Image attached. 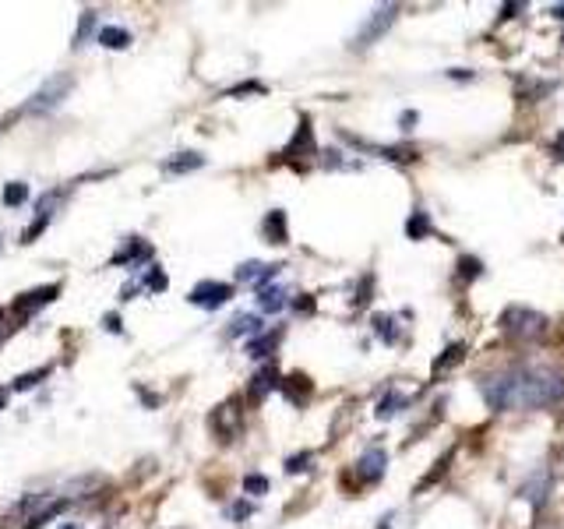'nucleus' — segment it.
I'll use <instances>...</instances> for the list:
<instances>
[{
    "label": "nucleus",
    "mask_w": 564,
    "mask_h": 529,
    "mask_svg": "<svg viewBox=\"0 0 564 529\" xmlns=\"http://www.w3.org/2000/svg\"><path fill=\"white\" fill-rule=\"evenodd\" d=\"M403 409H405V396L403 392H396V388H388V392L381 396V403H378L374 413H378L381 420H392V416H396V413H403Z\"/></svg>",
    "instance_id": "20"
},
{
    "label": "nucleus",
    "mask_w": 564,
    "mask_h": 529,
    "mask_svg": "<svg viewBox=\"0 0 564 529\" xmlns=\"http://www.w3.org/2000/svg\"><path fill=\"white\" fill-rule=\"evenodd\" d=\"M243 494H250V497L268 494V480H265L261 473H247V477H243Z\"/></svg>",
    "instance_id": "29"
},
{
    "label": "nucleus",
    "mask_w": 564,
    "mask_h": 529,
    "mask_svg": "<svg viewBox=\"0 0 564 529\" xmlns=\"http://www.w3.org/2000/svg\"><path fill=\"white\" fill-rule=\"evenodd\" d=\"M202 166H205V156H198V152H177V156H169V160L162 163V173L180 177V173H195V169H202Z\"/></svg>",
    "instance_id": "14"
},
{
    "label": "nucleus",
    "mask_w": 564,
    "mask_h": 529,
    "mask_svg": "<svg viewBox=\"0 0 564 529\" xmlns=\"http://www.w3.org/2000/svg\"><path fill=\"white\" fill-rule=\"evenodd\" d=\"M71 88H75V78H71V75H57V78H50L42 88L32 92V99L22 106V114H50V110H57V106L68 99Z\"/></svg>",
    "instance_id": "3"
},
{
    "label": "nucleus",
    "mask_w": 564,
    "mask_h": 529,
    "mask_svg": "<svg viewBox=\"0 0 564 529\" xmlns=\"http://www.w3.org/2000/svg\"><path fill=\"white\" fill-rule=\"evenodd\" d=\"M311 459H314L311 451H304V455H293V459H286V473H304V470H311V466H307Z\"/></svg>",
    "instance_id": "32"
},
{
    "label": "nucleus",
    "mask_w": 564,
    "mask_h": 529,
    "mask_svg": "<svg viewBox=\"0 0 564 529\" xmlns=\"http://www.w3.org/2000/svg\"><path fill=\"white\" fill-rule=\"evenodd\" d=\"M60 529H81V526H75V523H64Z\"/></svg>",
    "instance_id": "41"
},
{
    "label": "nucleus",
    "mask_w": 564,
    "mask_h": 529,
    "mask_svg": "<svg viewBox=\"0 0 564 529\" xmlns=\"http://www.w3.org/2000/svg\"><path fill=\"white\" fill-rule=\"evenodd\" d=\"M265 325H261V318L258 315H237L233 322H230V335L237 339V335H261Z\"/></svg>",
    "instance_id": "21"
},
{
    "label": "nucleus",
    "mask_w": 564,
    "mask_h": 529,
    "mask_svg": "<svg viewBox=\"0 0 564 529\" xmlns=\"http://www.w3.org/2000/svg\"><path fill=\"white\" fill-rule=\"evenodd\" d=\"M149 258H152V244H149V241H141V237H127V241H121V247L114 251L110 265H121V269H138V265H145Z\"/></svg>",
    "instance_id": "7"
},
{
    "label": "nucleus",
    "mask_w": 564,
    "mask_h": 529,
    "mask_svg": "<svg viewBox=\"0 0 564 529\" xmlns=\"http://www.w3.org/2000/svg\"><path fill=\"white\" fill-rule=\"evenodd\" d=\"M261 233L268 237V244H286V241H289V230H286V212H282V208H276V212H268V215H265Z\"/></svg>",
    "instance_id": "16"
},
{
    "label": "nucleus",
    "mask_w": 564,
    "mask_h": 529,
    "mask_svg": "<svg viewBox=\"0 0 564 529\" xmlns=\"http://www.w3.org/2000/svg\"><path fill=\"white\" fill-rule=\"evenodd\" d=\"M96 25H99V14H96V11H81L78 32H75V46H85V40L96 32Z\"/></svg>",
    "instance_id": "27"
},
{
    "label": "nucleus",
    "mask_w": 564,
    "mask_h": 529,
    "mask_svg": "<svg viewBox=\"0 0 564 529\" xmlns=\"http://www.w3.org/2000/svg\"><path fill=\"white\" fill-rule=\"evenodd\" d=\"M296 152H307V156H318V145H314V131H311V121H307V117L300 121V131H296V138L289 141V149H286V156H289V160H296Z\"/></svg>",
    "instance_id": "15"
},
{
    "label": "nucleus",
    "mask_w": 564,
    "mask_h": 529,
    "mask_svg": "<svg viewBox=\"0 0 564 529\" xmlns=\"http://www.w3.org/2000/svg\"><path fill=\"white\" fill-rule=\"evenodd\" d=\"M462 353H466V346H462V342H451L441 357L434 360V374H441V370H448V367H455L459 360H462Z\"/></svg>",
    "instance_id": "26"
},
{
    "label": "nucleus",
    "mask_w": 564,
    "mask_h": 529,
    "mask_svg": "<svg viewBox=\"0 0 564 529\" xmlns=\"http://www.w3.org/2000/svg\"><path fill=\"white\" fill-rule=\"evenodd\" d=\"M103 325H106V332H123V322L117 318V315H106V318H103Z\"/></svg>",
    "instance_id": "36"
},
{
    "label": "nucleus",
    "mask_w": 564,
    "mask_h": 529,
    "mask_svg": "<svg viewBox=\"0 0 564 529\" xmlns=\"http://www.w3.org/2000/svg\"><path fill=\"white\" fill-rule=\"evenodd\" d=\"M57 293H60V286L57 283L40 286V289H29V293H22V296L14 300V311H18V315H32V311H40V307H46V304H53Z\"/></svg>",
    "instance_id": "10"
},
{
    "label": "nucleus",
    "mask_w": 564,
    "mask_h": 529,
    "mask_svg": "<svg viewBox=\"0 0 564 529\" xmlns=\"http://www.w3.org/2000/svg\"><path fill=\"white\" fill-rule=\"evenodd\" d=\"M374 335L385 339L388 346L399 342V325H396V318H392V315H378V318H374Z\"/></svg>",
    "instance_id": "24"
},
{
    "label": "nucleus",
    "mask_w": 564,
    "mask_h": 529,
    "mask_svg": "<svg viewBox=\"0 0 564 529\" xmlns=\"http://www.w3.org/2000/svg\"><path fill=\"white\" fill-rule=\"evenodd\" d=\"M208 424H212V431L219 434V442H233L237 431H241V409H237V403H223V406H215L212 409V416H208Z\"/></svg>",
    "instance_id": "8"
},
{
    "label": "nucleus",
    "mask_w": 564,
    "mask_h": 529,
    "mask_svg": "<svg viewBox=\"0 0 564 529\" xmlns=\"http://www.w3.org/2000/svg\"><path fill=\"white\" fill-rule=\"evenodd\" d=\"M409 123H416V114H403V131H409Z\"/></svg>",
    "instance_id": "38"
},
{
    "label": "nucleus",
    "mask_w": 564,
    "mask_h": 529,
    "mask_svg": "<svg viewBox=\"0 0 564 529\" xmlns=\"http://www.w3.org/2000/svg\"><path fill=\"white\" fill-rule=\"evenodd\" d=\"M279 385H282L279 370H276L272 364H265L258 374H254V378H250V399H254V403H261V399H265L272 388H279Z\"/></svg>",
    "instance_id": "13"
},
{
    "label": "nucleus",
    "mask_w": 564,
    "mask_h": 529,
    "mask_svg": "<svg viewBox=\"0 0 564 529\" xmlns=\"http://www.w3.org/2000/svg\"><path fill=\"white\" fill-rule=\"evenodd\" d=\"M286 289L282 286H265V289H258V311H265V315H279L282 307H286Z\"/></svg>",
    "instance_id": "18"
},
{
    "label": "nucleus",
    "mask_w": 564,
    "mask_h": 529,
    "mask_svg": "<svg viewBox=\"0 0 564 529\" xmlns=\"http://www.w3.org/2000/svg\"><path fill=\"white\" fill-rule=\"evenodd\" d=\"M385 470H388L385 448H367L360 455V462H357V477H360L363 484H378L385 477Z\"/></svg>",
    "instance_id": "9"
},
{
    "label": "nucleus",
    "mask_w": 564,
    "mask_h": 529,
    "mask_svg": "<svg viewBox=\"0 0 564 529\" xmlns=\"http://www.w3.org/2000/svg\"><path fill=\"white\" fill-rule=\"evenodd\" d=\"M547 494H550V473H547V470H536L523 484V497L532 508H540V505L547 501Z\"/></svg>",
    "instance_id": "12"
},
{
    "label": "nucleus",
    "mask_w": 564,
    "mask_h": 529,
    "mask_svg": "<svg viewBox=\"0 0 564 529\" xmlns=\"http://www.w3.org/2000/svg\"><path fill=\"white\" fill-rule=\"evenodd\" d=\"M480 396L490 409H543L564 399V374L547 367H508L487 374Z\"/></svg>",
    "instance_id": "1"
},
{
    "label": "nucleus",
    "mask_w": 564,
    "mask_h": 529,
    "mask_svg": "<svg viewBox=\"0 0 564 529\" xmlns=\"http://www.w3.org/2000/svg\"><path fill=\"white\" fill-rule=\"evenodd\" d=\"M250 512H254V508H250L247 501H237V505H230V508H226V515H230V519H247Z\"/></svg>",
    "instance_id": "33"
},
{
    "label": "nucleus",
    "mask_w": 564,
    "mask_h": 529,
    "mask_svg": "<svg viewBox=\"0 0 564 529\" xmlns=\"http://www.w3.org/2000/svg\"><path fill=\"white\" fill-rule=\"evenodd\" d=\"M99 42H103L106 50H127V46H131V32L121 29V25H106V29L99 32Z\"/></svg>",
    "instance_id": "23"
},
{
    "label": "nucleus",
    "mask_w": 564,
    "mask_h": 529,
    "mask_svg": "<svg viewBox=\"0 0 564 529\" xmlns=\"http://www.w3.org/2000/svg\"><path fill=\"white\" fill-rule=\"evenodd\" d=\"M396 14H399V4H385V7H378L374 11V18L363 25L360 32H357V40H353V50H367L370 42L378 40L392 22H396Z\"/></svg>",
    "instance_id": "6"
},
{
    "label": "nucleus",
    "mask_w": 564,
    "mask_h": 529,
    "mask_svg": "<svg viewBox=\"0 0 564 529\" xmlns=\"http://www.w3.org/2000/svg\"><path fill=\"white\" fill-rule=\"evenodd\" d=\"M282 265H261V261H243L241 269H237V279L241 283H250L254 289H265V286L272 283L276 276H279Z\"/></svg>",
    "instance_id": "11"
},
{
    "label": "nucleus",
    "mask_w": 564,
    "mask_h": 529,
    "mask_svg": "<svg viewBox=\"0 0 564 529\" xmlns=\"http://www.w3.org/2000/svg\"><path fill=\"white\" fill-rule=\"evenodd\" d=\"M64 508H68V501L64 497H53V501H46L40 512H32L29 519H25V526L22 529H42L50 519H57V515H64Z\"/></svg>",
    "instance_id": "17"
},
{
    "label": "nucleus",
    "mask_w": 564,
    "mask_h": 529,
    "mask_svg": "<svg viewBox=\"0 0 564 529\" xmlns=\"http://www.w3.org/2000/svg\"><path fill=\"white\" fill-rule=\"evenodd\" d=\"M501 332L508 339H519V342H532L540 335H547V318L532 307H508L501 315Z\"/></svg>",
    "instance_id": "2"
},
{
    "label": "nucleus",
    "mask_w": 564,
    "mask_h": 529,
    "mask_svg": "<svg viewBox=\"0 0 564 529\" xmlns=\"http://www.w3.org/2000/svg\"><path fill=\"white\" fill-rule=\"evenodd\" d=\"M0 322H4V311H0ZM0 328H4V325H0Z\"/></svg>",
    "instance_id": "42"
},
{
    "label": "nucleus",
    "mask_w": 564,
    "mask_h": 529,
    "mask_svg": "<svg viewBox=\"0 0 564 529\" xmlns=\"http://www.w3.org/2000/svg\"><path fill=\"white\" fill-rule=\"evenodd\" d=\"M282 332L276 328V332H261V335H254L250 342H247V353L254 357V360H261V357H272V350L279 346Z\"/></svg>",
    "instance_id": "19"
},
{
    "label": "nucleus",
    "mask_w": 564,
    "mask_h": 529,
    "mask_svg": "<svg viewBox=\"0 0 564 529\" xmlns=\"http://www.w3.org/2000/svg\"><path fill=\"white\" fill-rule=\"evenodd\" d=\"M0 409H7V388H0Z\"/></svg>",
    "instance_id": "39"
},
{
    "label": "nucleus",
    "mask_w": 564,
    "mask_h": 529,
    "mask_svg": "<svg viewBox=\"0 0 564 529\" xmlns=\"http://www.w3.org/2000/svg\"><path fill=\"white\" fill-rule=\"evenodd\" d=\"M50 374V367H40V370H29V374H22V378H14V392H29L32 385H40L42 378Z\"/></svg>",
    "instance_id": "30"
},
{
    "label": "nucleus",
    "mask_w": 564,
    "mask_h": 529,
    "mask_svg": "<svg viewBox=\"0 0 564 529\" xmlns=\"http://www.w3.org/2000/svg\"><path fill=\"white\" fill-rule=\"evenodd\" d=\"M462 276L477 279V276H480V261H477V258H462Z\"/></svg>",
    "instance_id": "35"
},
{
    "label": "nucleus",
    "mask_w": 564,
    "mask_h": 529,
    "mask_svg": "<svg viewBox=\"0 0 564 529\" xmlns=\"http://www.w3.org/2000/svg\"><path fill=\"white\" fill-rule=\"evenodd\" d=\"M25 202H29V184L14 180V184H7V187H4V205L18 208V205H25Z\"/></svg>",
    "instance_id": "28"
},
{
    "label": "nucleus",
    "mask_w": 564,
    "mask_h": 529,
    "mask_svg": "<svg viewBox=\"0 0 564 529\" xmlns=\"http://www.w3.org/2000/svg\"><path fill=\"white\" fill-rule=\"evenodd\" d=\"M138 396H141V403H145V406H159V396H156V392H145V388H138Z\"/></svg>",
    "instance_id": "37"
},
{
    "label": "nucleus",
    "mask_w": 564,
    "mask_h": 529,
    "mask_svg": "<svg viewBox=\"0 0 564 529\" xmlns=\"http://www.w3.org/2000/svg\"><path fill=\"white\" fill-rule=\"evenodd\" d=\"M405 233H409V237H413V241H423V237H427V233H431V215H427V212H420V208H416V212H413V215H409V223H405Z\"/></svg>",
    "instance_id": "25"
},
{
    "label": "nucleus",
    "mask_w": 564,
    "mask_h": 529,
    "mask_svg": "<svg viewBox=\"0 0 564 529\" xmlns=\"http://www.w3.org/2000/svg\"><path fill=\"white\" fill-rule=\"evenodd\" d=\"M60 202H64V191H60V187L42 191L40 198H36V215H32V223H29L25 233H22V244H36V237H42V230L53 223V215H57Z\"/></svg>",
    "instance_id": "4"
},
{
    "label": "nucleus",
    "mask_w": 564,
    "mask_h": 529,
    "mask_svg": "<svg viewBox=\"0 0 564 529\" xmlns=\"http://www.w3.org/2000/svg\"><path fill=\"white\" fill-rule=\"evenodd\" d=\"M550 14H558V18H564V4H558V7H550Z\"/></svg>",
    "instance_id": "40"
},
{
    "label": "nucleus",
    "mask_w": 564,
    "mask_h": 529,
    "mask_svg": "<svg viewBox=\"0 0 564 529\" xmlns=\"http://www.w3.org/2000/svg\"><path fill=\"white\" fill-rule=\"evenodd\" d=\"M250 92H265V85H258V82H243V85H237V88H230L226 96H250Z\"/></svg>",
    "instance_id": "34"
},
{
    "label": "nucleus",
    "mask_w": 564,
    "mask_h": 529,
    "mask_svg": "<svg viewBox=\"0 0 564 529\" xmlns=\"http://www.w3.org/2000/svg\"><path fill=\"white\" fill-rule=\"evenodd\" d=\"M230 296H233V286L215 283V279H205V283H198L187 293V300H191L195 307H205V311H215V307L230 304Z\"/></svg>",
    "instance_id": "5"
},
{
    "label": "nucleus",
    "mask_w": 564,
    "mask_h": 529,
    "mask_svg": "<svg viewBox=\"0 0 564 529\" xmlns=\"http://www.w3.org/2000/svg\"><path fill=\"white\" fill-rule=\"evenodd\" d=\"M141 286H145L149 293H162V289H166V276H162L159 265H152V269H149V276L141 279Z\"/></svg>",
    "instance_id": "31"
},
{
    "label": "nucleus",
    "mask_w": 564,
    "mask_h": 529,
    "mask_svg": "<svg viewBox=\"0 0 564 529\" xmlns=\"http://www.w3.org/2000/svg\"><path fill=\"white\" fill-rule=\"evenodd\" d=\"M282 392H286V399L304 403V399L311 396V381H307L304 374H293V378H286V381H282Z\"/></svg>",
    "instance_id": "22"
}]
</instances>
